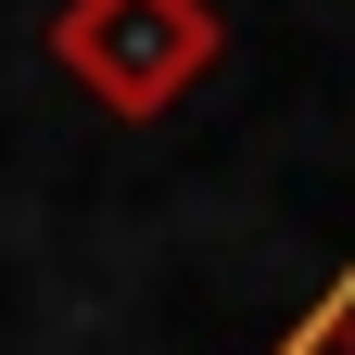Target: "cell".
<instances>
[{
  "instance_id": "cell-1",
  "label": "cell",
  "mask_w": 355,
  "mask_h": 355,
  "mask_svg": "<svg viewBox=\"0 0 355 355\" xmlns=\"http://www.w3.org/2000/svg\"><path fill=\"white\" fill-rule=\"evenodd\" d=\"M38 51L76 76L89 114L153 127V114H178L216 64H229V13H216V0H51Z\"/></svg>"
},
{
  "instance_id": "cell-2",
  "label": "cell",
  "mask_w": 355,
  "mask_h": 355,
  "mask_svg": "<svg viewBox=\"0 0 355 355\" xmlns=\"http://www.w3.org/2000/svg\"><path fill=\"white\" fill-rule=\"evenodd\" d=\"M266 355H355V254L318 279V304H304V318H292L279 343H266Z\"/></svg>"
}]
</instances>
